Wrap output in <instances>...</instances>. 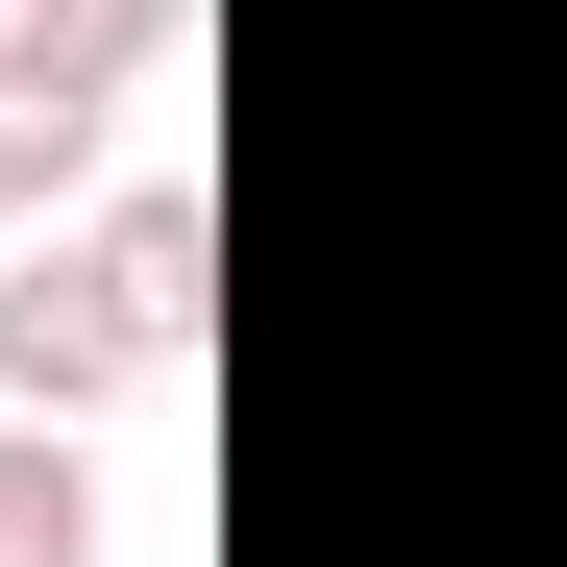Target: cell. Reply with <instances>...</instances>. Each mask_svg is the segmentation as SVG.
<instances>
[{
    "label": "cell",
    "mask_w": 567,
    "mask_h": 567,
    "mask_svg": "<svg viewBox=\"0 0 567 567\" xmlns=\"http://www.w3.org/2000/svg\"><path fill=\"white\" fill-rule=\"evenodd\" d=\"M0 567H100V468H74V420H0Z\"/></svg>",
    "instance_id": "2"
},
{
    "label": "cell",
    "mask_w": 567,
    "mask_h": 567,
    "mask_svg": "<svg viewBox=\"0 0 567 567\" xmlns=\"http://www.w3.org/2000/svg\"><path fill=\"white\" fill-rule=\"evenodd\" d=\"M25 173H50V148H25V124H0V223H25Z\"/></svg>",
    "instance_id": "4"
},
{
    "label": "cell",
    "mask_w": 567,
    "mask_h": 567,
    "mask_svg": "<svg viewBox=\"0 0 567 567\" xmlns=\"http://www.w3.org/2000/svg\"><path fill=\"white\" fill-rule=\"evenodd\" d=\"M124 297H148V346H198V173L124 198Z\"/></svg>",
    "instance_id": "3"
},
{
    "label": "cell",
    "mask_w": 567,
    "mask_h": 567,
    "mask_svg": "<svg viewBox=\"0 0 567 567\" xmlns=\"http://www.w3.org/2000/svg\"><path fill=\"white\" fill-rule=\"evenodd\" d=\"M124 370H173L148 297H124V247H25V271H0V395H25V420L124 395Z\"/></svg>",
    "instance_id": "1"
}]
</instances>
